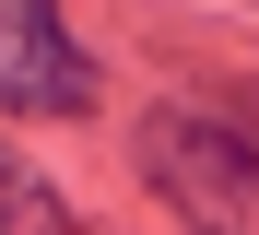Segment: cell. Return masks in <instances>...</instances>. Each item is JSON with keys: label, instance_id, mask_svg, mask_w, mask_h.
Masks as SVG:
<instances>
[{"label": "cell", "instance_id": "1", "mask_svg": "<svg viewBox=\"0 0 259 235\" xmlns=\"http://www.w3.org/2000/svg\"><path fill=\"white\" fill-rule=\"evenodd\" d=\"M153 176H165V200H177L189 235H259V153L247 141L177 118V129H153Z\"/></svg>", "mask_w": 259, "mask_h": 235}, {"label": "cell", "instance_id": "2", "mask_svg": "<svg viewBox=\"0 0 259 235\" xmlns=\"http://www.w3.org/2000/svg\"><path fill=\"white\" fill-rule=\"evenodd\" d=\"M0 94L12 106H82L95 94V71L59 35V0H0Z\"/></svg>", "mask_w": 259, "mask_h": 235}]
</instances>
